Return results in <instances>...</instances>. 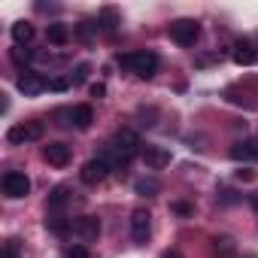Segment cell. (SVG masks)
Returning <instances> with one entry per match:
<instances>
[{
	"instance_id": "16",
	"label": "cell",
	"mask_w": 258,
	"mask_h": 258,
	"mask_svg": "<svg viewBox=\"0 0 258 258\" xmlns=\"http://www.w3.org/2000/svg\"><path fill=\"white\" fill-rule=\"evenodd\" d=\"M46 228H49L55 237H73V219L52 216V219H46Z\"/></svg>"
},
{
	"instance_id": "5",
	"label": "cell",
	"mask_w": 258,
	"mask_h": 258,
	"mask_svg": "<svg viewBox=\"0 0 258 258\" xmlns=\"http://www.w3.org/2000/svg\"><path fill=\"white\" fill-rule=\"evenodd\" d=\"M19 91L25 94V97H37V94H43L46 88H49V79L46 76H40V73H34V70H22V76H19Z\"/></svg>"
},
{
	"instance_id": "7",
	"label": "cell",
	"mask_w": 258,
	"mask_h": 258,
	"mask_svg": "<svg viewBox=\"0 0 258 258\" xmlns=\"http://www.w3.org/2000/svg\"><path fill=\"white\" fill-rule=\"evenodd\" d=\"M28 191H31V179H28L22 170L4 173V195H7V198H25Z\"/></svg>"
},
{
	"instance_id": "12",
	"label": "cell",
	"mask_w": 258,
	"mask_h": 258,
	"mask_svg": "<svg viewBox=\"0 0 258 258\" xmlns=\"http://www.w3.org/2000/svg\"><path fill=\"white\" fill-rule=\"evenodd\" d=\"M70 115H73L70 121L79 127V131H88V127H91V121H94V109H91L88 103H79V106H73V109H70Z\"/></svg>"
},
{
	"instance_id": "19",
	"label": "cell",
	"mask_w": 258,
	"mask_h": 258,
	"mask_svg": "<svg viewBox=\"0 0 258 258\" xmlns=\"http://www.w3.org/2000/svg\"><path fill=\"white\" fill-rule=\"evenodd\" d=\"M67 201H70V188L67 185H58V188L49 191V210H61Z\"/></svg>"
},
{
	"instance_id": "9",
	"label": "cell",
	"mask_w": 258,
	"mask_h": 258,
	"mask_svg": "<svg viewBox=\"0 0 258 258\" xmlns=\"http://www.w3.org/2000/svg\"><path fill=\"white\" fill-rule=\"evenodd\" d=\"M149 234H152V216H149L146 210H134V213H131V237H134L137 243H146Z\"/></svg>"
},
{
	"instance_id": "20",
	"label": "cell",
	"mask_w": 258,
	"mask_h": 258,
	"mask_svg": "<svg viewBox=\"0 0 258 258\" xmlns=\"http://www.w3.org/2000/svg\"><path fill=\"white\" fill-rule=\"evenodd\" d=\"M115 25H118V19H115V10H109V7H106V10L100 13V19H97V28H103L106 34H112V31H115Z\"/></svg>"
},
{
	"instance_id": "25",
	"label": "cell",
	"mask_w": 258,
	"mask_h": 258,
	"mask_svg": "<svg viewBox=\"0 0 258 258\" xmlns=\"http://www.w3.org/2000/svg\"><path fill=\"white\" fill-rule=\"evenodd\" d=\"M4 258H22V255H19V246H16V240H10V243L4 246Z\"/></svg>"
},
{
	"instance_id": "8",
	"label": "cell",
	"mask_w": 258,
	"mask_h": 258,
	"mask_svg": "<svg viewBox=\"0 0 258 258\" xmlns=\"http://www.w3.org/2000/svg\"><path fill=\"white\" fill-rule=\"evenodd\" d=\"M73 234L79 240H85V243L97 240L100 237V219L97 216H79V219H73Z\"/></svg>"
},
{
	"instance_id": "11",
	"label": "cell",
	"mask_w": 258,
	"mask_h": 258,
	"mask_svg": "<svg viewBox=\"0 0 258 258\" xmlns=\"http://www.w3.org/2000/svg\"><path fill=\"white\" fill-rule=\"evenodd\" d=\"M143 161L152 167V170H161V167H167L170 164V149H164V146H143Z\"/></svg>"
},
{
	"instance_id": "10",
	"label": "cell",
	"mask_w": 258,
	"mask_h": 258,
	"mask_svg": "<svg viewBox=\"0 0 258 258\" xmlns=\"http://www.w3.org/2000/svg\"><path fill=\"white\" fill-rule=\"evenodd\" d=\"M43 158H46L52 167H67L70 158H73V152H70L67 143H49V146H43Z\"/></svg>"
},
{
	"instance_id": "24",
	"label": "cell",
	"mask_w": 258,
	"mask_h": 258,
	"mask_svg": "<svg viewBox=\"0 0 258 258\" xmlns=\"http://www.w3.org/2000/svg\"><path fill=\"white\" fill-rule=\"evenodd\" d=\"M67 88H70V79H61V76L49 79V91H67Z\"/></svg>"
},
{
	"instance_id": "3",
	"label": "cell",
	"mask_w": 258,
	"mask_h": 258,
	"mask_svg": "<svg viewBox=\"0 0 258 258\" xmlns=\"http://www.w3.org/2000/svg\"><path fill=\"white\" fill-rule=\"evenodd\" d=\"M198 37H201V25H198L195 19H176V22L170 25V40H173L176 46H195Z\"/></svg>"
},
{
	"instance_id": "4",
	"label": "cell",
	"mask_w": 258,
	"mask_h": 258,
	"mask_svg": "<svg viewBox=\"0 0 258 258\" xmlns=\"http://www.w3.org/2000/svg\"><path fill=\"white\" fill-rule=\"evenodd\" d=\"M115 149L131 161V158H137L140 152H143V140H140V134L137 131H131V127H121V131L115 134Z\"/></svg>"
},
{
	"instance_id": "23",
	"label": "cell",
	"mask_w": 258,
	"mask_h": 258,
	"mask_svg": "<svg viewBox=\"0 0 258 258\" xmlns=\"http://www.w3.org/2000/svg\"><path fill=\"white\" fill-rule=\"evenodd\" d=\"M170 210H173L176 216H191V213H195V207H191V204H185V201H173V204H170Z\"/></svg>"
},
{
	"instance_id": "1",
	"label": "cell",
	"mask_w": 258,
	"mask_h": 258,
	"mask_svg": "<svg viewBox=\"0 0 258 258\" xmlns=\"http://www.w3.org/2000/svg\"><path fill=\"white\" fill-rule=\"evenodd\" d=\"M115 61H118V67L131 70L140 79H152L158 73V55L149 52V49H140V52H131V55H118Z\"/></svg>"
},
{
	"instance_id": "22",
	"label": "cell",
	"mask_w": 258,
	"mask_h": 258,
	"mask_svg": "<svg viewBox=\"0 0 258 258\" xmlns=\"http://www.w3.org/2000/svg\"><path fill=\"white\" fill-rule=\"evenodd\" d=\"M88 73H91V67H88V64H76V70H73V85L85 82V79H88Z\"/></svg>"
},
{
	"instance_id": "14",
	"label": "cell",
	"mask_w": 258,
	"mask_h": 258,
	"mask_svg": "<svg viewBox=\"0 0 258 258\" xmlns=\"http://www.w3.org/2000/svg\"><path fill=\"white\" fill-rule=\"evenodd\" d=\"M231 158L234 161H246V158H258V137H249L243 143H237L231 149Z\"/></svg>"
},
{
	"instance_id": "15",
	"label": "cell",
	"mask_w": 258,
	"mask_h": 258,
	"mask_svg": "<svg viewBox=\"0 0 258 258\" xmlns=\"http://www.w3.org/2000/svg\"><path fill=\"white\" fill-rule=\"evenodd\" d=\"M46 40H49L52 46H67V40H70V28L61 25V22H52V25L46 28Z\"/></svg>"
},
{
	"instance_id": "31",
	"label": "cell",
	"mask_w": 258,
	"mask_h": 258,
	"mask_svg": "<svg viewBox=\"0 0 258 258\" xmlns=\"http://www.w3.org/2000/svg\"><path fill=\"white\" fill-rule=\"evenodd\" d=\"M249 204H252V210L258 213V195H249Z\"/></svg>"
},
{
	"instance_id": "6",
	"label": "cell",
	"mask_w": 258,
	"mask_h": 258,
	"mask_svg": "<svg viewBox=\"0 0 258 258\" xmlns=\"http://www.w3.org/2000/svg\"><path fill=\"white\" fill-rule=\"evenodd\" d=\"M109 164L103 161V158H91V161H85L82 164V170H79V179L85 182V185H97V182H103L106 176H109Z\"/></svg>"
},
{
	"instance_id": "30",
	"label": "cell",
	"mask_w": 258,
	"mask_h": 258,
	"mask_svg": "<svg viewBox=\"0 0 258 258\" xmlns=\"http://www.w3.org/2000/svg\"><path fill=\"white\" fill-rule=\"evenodd\" d=\"M161 258H182V252H179V249H170V252H164Z\"/></svg>"
},
{
	"instance_id": "27",
	"label": "cell",
	"mask_w": 258,
	"mask_h": 258,
	"mask_svg": "<svg viewBox=\"0 0 258 258\" xmlns=\"http://www.w3.org/2000/svg\"><path fill=\"white\" fill-rule=\"evenodd\" d=\"M103 94H106V85L103 82H94L91 85V97H103Z\"/></svg>"
},
{
	"instance_id": "13",
	"label": "cell",
	"mask_w": 258,
	"mask_h": 258,
	"mask_svg": "<svg viewBox=\"0 0 258 258\" xmlns=\"http://www.w3.org/2000/svg\"><path fill=\"white\" fill-rule=\"evenodd\" d=\"M255 61H258V52H255L252 43H237V46H234V64H240V67H252Z\"/></svg>"
},
{
	"instance_id": "26",
	"label": "cell",
	"mask_w": 258,
	"mask_h": 258,
	"mask_svg": "<svg viewBox=\"0 0 258 258\" xmlns=\"http://www.w3.org/2000/svg\"><path fill=\"white\" fill-rule=\"evenodd\" d=\"M216 249H222V252H234V243H231L228 237H222V240H216Z\"/></svg>"
},
{
	"instance_id": "29",
	"label": "cell",
	"mask_w": 258,
	"mask_h": 258,
	"mask_svg": "<svg viewBox=\"0 0 258 258\" xmlns=\"http://www.w3.org/2000/svg\"><path fill=\"white\" fill-rule=\"evenodd\" d=\"M222 201H225V204H234L237 198H234V191H228V188H225V191H222Z\"/></svg>"
},
{
	"instance_id": "18",
	"label": "cell",
	"mask_w": 258,
	"mask_h": 258,
	"mask_svg": "<svg viewBox=\"0 0 258 258\" xmlns=\"http://www.w3.org/2000/svg\"><path fill=\"white\" fill-rule=\"evenodd\" d=\"M137 195H143V198H155L158 191H161V182L158 179H152V176H143V179H137Z\"/></svg>"
},
{
	"instance_id": "2",
	"label": "cell",
	"mask_w": 258,
	"mask_h": 258,
	"mask_svg": "<svg viewBox=\"0 0 258 258\" xmlns=\"http://www.w3.org/2000/svg\"><path fill=\"white\" fill-rule=\"evenodd\" d=\"M43 134H46L43 121H22V124H13L10 131H7V140H10V143H16V146H22V143L43 140Z\"/></svg>"
},
{
	"instance_id": "28",
	"label": "cell",
	"mask_w": 258,
	"mask_h": 258,
	"mask_svg": "<svg viewBox=\"0 0 258 258\" xmlns=\"http://www.w3.org/2000/svg\"><path fill=\"white\" fill-rule=\"evenodd\" d=\"M234 176H237V179H243V182H246V179H252V170H246V167H240V170H237V173H234Z\"/></svg>"
},
{
	"instance_id": "21",
	"label": "cell",
	"mask_w": 258,
	"mask_h": 258,
	"mask_svg": "<svg viewBox=\"0 0 258 258\" xmlns=\"http://www.w3.org/2000/svg\"><path fill=\"white\" fill-rule=\"evenodd\" d=\"M64 258H91V252H88V246H67Z\"/></svg>"
},
{
	"instance_id": "17",
	"label": "cell",
	"mask_w": 258,
	"mask_h": 258,
	"mask_svg": "<svg viewBox=\"0 0 258 258\" xmlns=\"http://www.w3.org/2000/svg\"><path fill=\"white\" fill-rule=\"evenodd\" d=\"M13 40H16V46H28L34 40V25L31 22H16L13 25Z\"/></svg>"
}]
</instances>
